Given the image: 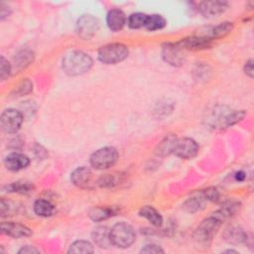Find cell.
<instances>
[{
    "mask_svg": "<svg viewBox=\"0 0 254 254\" xmlns=\"http://www.w3.org/2000/svg\"><path fill=\"white\" fill-rule=\"evenodd\" d=\"M197 143L190 138H181L176 139L173 154L182 159H191L195 157L198 153Z\"/></svg>",
    "mask_w": 254,
    "mask_h": 254,
    "instance_id": "8",
    "label": "cell"
},
{
    "mask_svg": "<svg viewBox=\"0 0 254 254\" xmlns=\"http://www.w3.org/2000/svg\"><path fill=\"white\" fill-rule=\"evenodd\" d=\"M201 192L207 201H217L219 198V191L216 188H207L205 190H202Z\"/></svg>",
    "mask_w": 254,
    "mask_h": 254,
    "instance_id": "32",
    "label": "cell"
},
{
    "mask_svg": "<svg viewBox=\"0 0 254 254\" xmlns=\"http://www.w3.org/2000/svg\"><path fill=\"white\" fill-rule=\"evenodd\" d=\"M207 202L206 198L202 194L201 190L197 191L194 195L189 197L184 203H183V208L188 211V212H196L198 210H201L204 208L205 203Z\"/></svg>",
    "mask_w": 254,
    "mask_h": 254,
    "instance_id": "18",
    "label": "cell"
},
{
    "mask_svg": "<svg viewBox=\"0 0 254 254\" xmlns=\"http://www.w3.org/2000/svg\"><path fill=\"white\" fill-rule=\"evenodd\" d=\"M116 213V209L114 207H95L93 208L89 216L93 221H102L113 216Z\"/></svg>",
    "mask_w": 254,
    "mask_h": 254,
    "instance_id": "23",
    "label": "cell"
},
{
    "mask_svg": "<svg viewBox=\"0 0 254 254\" xmlns=\"http://www.w3.org/2000/svg\"><path fill=\"white\" fill-rule=\"evenodd\" d=\"M106 23L111 31L117 32L126 24L125 14L120 9H111L106 16Z\"/></svg>",
    "mask_w": 254,
    "mask_h": 254,
    "instance_id": "16",
    "label": "cell"
},
{
    "mask_svg": "<svg viewBox=\"0 0 254 254\" xmlns=\"http://www.w3.org/2000/svg\"><path fill=\"white\" fill-rule=\"evenodd\" d=\"M128 49L120 43H112L101 47L98 51V59L106 64H114L124 61L128 57Z\"/></svg>",
    "mask_w": 254,
    "mask_h": 254,
    "instance_id": "4",
    "label": "cell"
},
{
    "mask_svg": "<svg viewBox=\"0 0 254 254\" xmlns=\"http://www.w3.org/2000/svg\"><path fill=\"white\" fill-rule=\"evenodd\" d=\"M162 57L166 63L174 66L182 65L185 61L182 49L177 44H166L163 47Z\"/></svg>",
    "mask_w": 254,
    "mask_h": 254,
    "instance_id": "9",
    "label": "cell"
},
{
    "mask_svg": "<svg viewBox=\"0 0 254 254\" xmlns=\"http://www.w3.org/2000/svg\"><path fill=\"white\" fill-rule=\"evenodd\" d=\"M148 15L144 13H134L131 14L127 20V24L131 29H139L145 27Z\"/></svg>",
    "mask_w": 254,
    "mask_h": 254,
    "instance_id": "28",
    "label": "cell"
},
{
    "mask_svg": "<svg viewBox=\"0 0 254 254\" xmlns=\"http://www.w3.org/2000/svg\"><path fill=\"white\" fill-rule=\"evenodd\" d=\"M23 122V115L20 111L16 109H6L2 112L1 118H0V123H1V128L5 133L8 134H13L16 133Z\"/></svg>",
    "mask_w": 254,
    "mask_h": 254,
    "instance_id": "6",
    "label": "cell"
},
{
    "mask_svg": "<svg viewBox=\"0 0 254 254\" xmlns=\"http://www.w3.org/2000/svg\"><path fill=\"white\" fill-rule=\"evenodd\" d=\"M165 251L156 244H148L141 249V253H164Z\"/></svg>",
    "mask_w": 254,
    "mask_h": 254,
    "instance_id": "33",
    "label": "cell"
},
{
    "mask_svg": "<svg viewBox=\"0 0 254 254\" xmlns=\"http://www.w3.org/2000/svg\"><path fill=\"white\" fill-rule=\"evenodd\" d=\"M94 243L100 248H108L112 245L110 239V229L106 226H97L91 233Z\"/></svg>",
    "mask_w": 254,
    "mask_h": 254,
    "instance_id": "17",
    "label": "cell"
},
{
    "mask_svg": "<svg viewBox=\"0 0 254 254\" xmlns=\"http://www.w3.org/2000/svg\"><path fill=\"white\" fill-rule=\"evenodd\" d=\"M17 90H18L20 95H23V94H26V93L30 92L32 90V83H31V81L28 80V79L22 81V83L19 85Z\"/></svg>",
    "mask_w": 254,
    "mask_h": 254,
    "instance_id": "34",
    "label": "cell"
},
{
    "mask_svg": "<svg viewBox=\"0 0 254 254\" xmlns=\"http://www.w3.org/2000/svg\"><path fill=\"white\" fill-rule=\"evenodd\" d=\"M0 8H1V20H4L6 17L10 15V9L4 3L0 4Z\"/></svg>",
    "mask_w": 254,
    "mask_h": 254,
    "instance_id": "37",
    "label": "cell"
},
{
    "mask_svg": "<svg viewBox=\"0 0 254 254\" xmlns=\"http://www.w3.org/2000/svg\"><path fill=\"white\" fill-rule=\"evenodd\" d=\"M235 179H236V181H238V182H242V181L245 179V173L242 172V171L237 172L236 175H235Z\"/></svg>",
    "mask_w": 254,
    "mask_h": 254,
    "instance_id": "38",
    "label": "cell"
},
{
    "mask_svg": "<svg viewBox=\"0 0 254 254\" xmlns=\"http://www.w3.org/2000/svg\"><path fill=\"white\" fill-rule=\"evenodd\" d=\"M244 71L249 77H253V61L249 60L245 63Z\"/></svg>",
    "mask_w": 254,
    "mask_h": 254,
    "instance_id": "35",
    "label": "cell"
},
{
    "mask_svg": "<svg viewBox=\"0 0 254 254\" xmlns=\"http://www.w3.org/2000/svg\"><path fill=\"white\" fill-rule=\"evenodd\" d=\"M93 252V246L91 243L85 240H77L74 241L68 249V253H92Z\"/></svg>",
    "mask_w": 254,
    "mask_h": 254,
    "instance_id": "27",
    "label": "cell"
},
{
    "mask_svg": "<svg viewBox=\"0 0 254 254\" xmlns=\"http://www.w3.org/2000/svg\"><path fill=\"white\" fill-rule=\"evenodd\" d=\"M118 152L113 147H104L95 151L90 157V164L97 170H105L113 165L118 160Z\"/></svg>",
    "mask_w": 254,
    "mask_h": 254,
    "instance_id": "5",
    "label": "cell"
},
{
    "mask_svg": "<svg viewBox=\"0 0 254 254\" xmlns=\"http://www.w3.org/2000/svg\"><path fill=\"white\" fill-rule=\"evenodd\" d=\"M1 232L14 238L27 237L32 235V230L27 226L10 221H5L1 223Z\"/></svg>",
    "mask_w": 254,
    "mask_h": 254,
    "instance_id": "12",
    "label": "cell"
},
{
    "mask_svg": "<svg viewBox=\"0 0 254 254\" xmlns=\"http://www.w3.org/2000/svg\"><path fill=\"white\" fill-rule=\"evenodd\" d=\"M123 180V175L120 173L105 174L98 179V185L102 188H112L119 185Z\"/></svg>",
    "mask_w": 254,
    "mask_h": 254,
    "instance_id": "22",
    "label": "cell"
},
{
    "mask_svg": "<svg viewBox=\"0 0 254 254\" xmlns=\"http://www.w3.org/2000/svg\"><path fill=\"white\" fill-rule=\"evenodd\" d=\"M177 137L174 135H170L168 137H166L159 145V151L158 153L160 155L166 156L169 155L171 153H173V148H174V144L176 141Z\"/></svg>",
    "mask_w": 254,
    "mask_h": 254,
    "instance_id": "29",
    "label": "cell"
},
{
    "mask_svg": "<svg viewBox=\"0 0 254 254\" xmlns=\"http://www.w3.org/2000/svg\"><path fill=\"white\" fill-rule=\"evenodd\" d=\"M39 252H40V250H38L37 248H35L33 246H29V245L22 247L18 251V253H23V254H32V253H39Z\"/></svg>",
    "mask_w": 254,
    "mask_h": 254,
    "instance_id": "36",
    "label": "cell"
},
{
    "mask_svg": "<svg viewBox=\"0 0 254 254\" xmlns=\"http://www.w3.org/2000/svg\"><path fill=\"white\" fill-rule=\"evenodd\" d=\"M223 220L213 213L211 216L203 219L200 224L197 226L193 233L194 241L203 247H207L213 237V235L217 232Z\"/></svg>",
    "mask_w": 254,
    "mask_h": 254,
    "instance_id": "2",
    "label": "cell"
},
{
    "mask_svg": "<svg viewBox=\"0 0 254 254\" xmlns=\"http://www.w3.org/2000/svg\"><path fill=\"white\" fill-rule=\"evenodd\" d=\"M34 211L39 216L48 217L54 214L55 206L51 201L40 198V199H37L34 203Z\"/></svg>",
    "mask_w": 254,
    "mask_h": 254,
    "instance_id": "21",
    "label": "cell"
},
{
    "mask_svg": "<svg viewBox=\"0 0 254 254\" xmlns=\"http://www.w3.org/2000/svg\"><path fill=\"white\" fill-rule=\"evenodd\" d=\"M232 28H233V24L230 23V22H223V23H220V24L214 26V27L211 29L208 38H210L211 40H213V39H218V38L224 37V36H226L228 33L231 32Z\"/></svg>",
    "mask_w": 254,
    "mask_h": 254,
    "instance_id": "26",
    "label": "cell"
},
{
    "mask_svg": "<svg viewBox=\"0 0 254 254\" xmlns=\"http://www.w3.org/2000/svg\"><path fill=\"white\" fill-rule=\"evenodd\" d=\"M6 191L9 192H17L21 194H29L34 191L35 188L30 183H22V182H15L5 187Z\"/></svg>",
    "mask_w": 254,
    "mask_h": 254,
    "instance_id": "24",
    "label": "cell"
},
{
    "mask_svg": "<svg viewBox=\"0 0 254 254\" xmlns=\"http://www.w3.org/2000/svg\"><path fill=\"white\" fill-rule=\"evenodd\" d=\"M223 239L230 244H241L246 242L247 240V233L244 231L243 228L236 225H231L227 227L223 234Z\"/></svg>",
    "mask_w": 254,
    "mask_h": 254,
    "instance_id": "14",
    "label": "cell"
},
{
    "mask_svg": "<svg viewBox=\"0 0 254 254\" xmlns=\"http://www.w3.org/2000/svg\"><path fill=\"white\" fill-rule=\"evenodd\" d=\"M166 24H167L166 19L162 15L153 14V15H148L144 28H146L149 31H156V30L163 29L166 26Z\"/></svg>",
    "mask_w": 254,
    "mask_h": 254,
    "instance_id": "25",
    "label": "cell"
},
{
    "mask_svg": "<svg viewBox=\"0 0 254 254\" xmlns=\"http://www.w3.org/2000/svg\"><path fill=\"white\" fill-rule=\"evenodd\" d=\"M228 7L225 1H204L198 4V11L204 17H213L223 13Z\"/></svg>",
    "mask_w": 254,
    "mask_h": 254,
    "instance_id": "11",
    "label": "cell"
},
{
    "mask_svg": "<svg viewBox=\"0 0 254 254\" xmlns=\"http://www.w3.org/2000/svg\"><path fill=\"white\" fill-rule=\"evenodd\" d=\"M92 59L85 53L73 51L63 59V69L68 75H79L90 69Z\"/></svg>",
    "mask_w": 254,
    "mask_h": 254,
    "instance_id": "1",
    "label": "cell"
},
{
    "mask_svg": "<svg viewBox=\"0 0 254 254\" xmlns=\"http://www.w3.org/2000/svg\"><path fill=\"white\" fill-rule=\"evenodd\" d=\"M10 71H11V65H10L9 62L3 56H1V58H0V77H1V79L5 80L10 75Z\"/></svg>",
    "mask_w": 254,
    "mask_h": 254,
    "instance_id": "31",
    "label": "cell"
},
{
    "mask_svg": "<svg viewBox=\"0 0 254 254\" xmlns=\"http://www.w3.org/2000/svg\"><path fill=\"white\" fill-rule=\"evenodd\" d=\"M211 39L208 37H189L182 39L179 43H177L178 47L186 50H192V51H197V50H204L208 49L211 46Z\"/></svg>",
    "mask_w": 254,
    "mask_h": 254,
    "instance_id": "10",
    "label": "cell"
},
{
    "mask_svg": "<svg viewBox=\"0 0 254 254\" xmlns=\"http://www.w3.org/2000/svg\"><path fill=\"white\" fill-rule=\"evenodd\" d=\"M92 173L87 167L76 168L70 175V181L78 188L86 189L91 183Z\"/></svg>",
    "mask_w": 254,
    "mask_h": 254,
    "instance_id": "13",
    "label": "cell"
},
{
    "mask_svg": "<svg viewBox=\"0 0 254 254\" xmlns=\"http://www.w3.org/2000/svg\"><path fill=\"white\" fill-rule=\"evenodd\" d=\"M110 239L112 245L127 248L134 243L136 234L131 225L126 222H118L110 229Z\"/></svg>",
    "mask_w": 254,
    "mask_h": 254,
    "instance_id": "3",
    "label": "cell"
},
{
    "mask_svg": "<svg viewBox=\"0 0 254 254\" xmlns=\"http://www.w3.org/2000/svg\"><path fill=\"white\" fill-rule=\"evenodd\" d=\"M99 29V21L92 15H82L76 22V32L84 40L92 38Z\"/></svg>",
    "mask_w": 254,
    "mask_h": 254,
    "instance_id": "7",
    "label": "cell"
},
{
    "mask_svg": "<svg viewBox=\"0 0 254 254\" xmlns=\"http://www.w3.org/2000/svg\"><path fill=\"white\" fill-rule=\"evenodd\" d=\"M240 208V203L236 200H227L222 203L221 207L214 213L218 215L223 221L229 217H232Z\"/></svg>",
    "mask_w": 254,
    "mask_h": 254,
    "instance_id": "19",
    "label": "cell"
},
{
    "mask_svg": "<svg viewBox=\"0 0 254 254\" xmlns=\"http://www.w3.org/2000/svg\"><path fill=\"white\" fill-rule=\"evenodd\" d=\"M139 214L143 217H145L150 223H152L154 226H158L160 227L163 223V217L162 215L159 213V211H157L156 208H154L151 205H145L143 206L140 211Z\"/></svg>",
    "mask_w": 254,
    "mask_h": 254,
    "instance_id": "20",
    "label": "cell"
},
{
    "mask_svg": "<svg viewBox=\"0 0 254 254\" xmlns=\"http://www.w3.org/2000/svg\"><path fill=\"white\" fill-rule=\"evenodd\" d=\"M4 164L9 171H20L27 168L30 160L27 156L19 153H12L5 158Z\"/></svg>",
    "mask_w": 254,
    "mask_h": 254,
    "instance_id": "15",
    "label": "cell"
},
{
    "mask_svg": "<svg viewBox=\"0 0 254 254\" xmlns=\"http://www.w3.org/2000/svg\"><path fill=\"white\" fill-rule=\"evenodd\" d=\"M33 61V53L29 51H22L15 58V63L17 66H25Z\"/></svg>",
    "mask_w": 254,
    "mask_h": 254,
    "instance_id": "30",
    "label": "cell"
}]
</instances>
